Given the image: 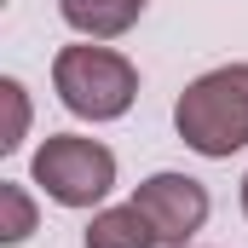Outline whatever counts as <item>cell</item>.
Wrapping results in <instances>:
<instances>
[{
	"label": "cell",
	"instance_id": "1",
	"mask_svg": "<svg viewBox=\"0 0 248 248\" xmlns=\"http://www.w3.org/2000/svg\"><path fill=\"white\" fill-rule=\"evenodd\" d=\"M173 127L208 162L237 156L248 144V63H225V69L196 75L173 104Z\"/></svg>",
	"mask_w": 248,
	"mask_h": 248
},
{
	"label": "cell",
	"instance_id": "2",
	"mask_svg": "<svg viewBox=\"0 0 248 248\" xmlns=\"http://www.w3.org/2000/svg\"><path fill=\"white\" fill-rule=\"evenodd\" d=\"M52 87L81 122H116L139 98V69L110 46H63L52 58Z\"/></svg>",
	"mask_w": 248,
	"mask_h": 248
},
{
	"label": "cell",
	"instance_id": "3",
	"mask_svg": "<svg viewBox=\"0 0 248 248\" xmlns=\"http://www.w3.org/2000/svg\"><path fill=\"white\" fill-rule=\"evenodd\" d=\"M35 185L46 190L58 208H93L104 202L116 185V156L98 144V139H81V133H52L35 162H29Z\"/></svg>",
	"mask_w": 248,
	"mask_h": 248
},
{
	"label": "cell",
	"instance_id": "4",
	"mask_svg": "<svg viewBox=\"0 0 248 248\" xmlns=\"http://www.w3.org/2000/svg\"><path fill=\"white\" fill-rule=\"evenodd\" d=\"M133 208L150 219V231L168 248H185L202 231V219H208V190L196 185L190 173H150L144 185L133 190Z\"/></svg>",
	"mask_w": 248,
	"mask_h": 248
},
{
	"label": "cell",
	"instance_id": "5",
	"mask_svg": "<svg viewBox=\"0 0 248 248\" xmlns=\"http://www.w3.org/2000/svg\"><path fill=\"white\" fill-rule=\"evenodd\" d=\"M63 23L75 29V35H87V41H116L127 35L133 23H139V12H144V0H58Z\"/></svg>",
	"mask_w": 248,
	"mask_h": 248
},
{
	"label": "cell",
	"instance_id": "6",
	"mask_svg": "<svg viewBox=\"0 0 248 248\" xmlns=\"http://www.w3.org/2000/svg\"><path fill=\"white\" fill-rule=\"evenodd\" d=\"M87 248H156L162 237L150 231V219L127 202V208H104V214H93V225H87Z\"/></svg>",
	"mask_w": 248,
	"mask_h": 248
},
{
	"label": "cell",
	"instance_id": "7",
	"mask_svg": "<svg viewBox=\"0 0 248 248\" xmlns=\"http://www.w3.org/2000/svg\"><path fill=\"white\" fill-rule=\"evenodd\" d=\"M35 231V202H29V190L23 185H0V243H23Z\"/></svg>",
	"mask_w": 248,
	"mask_h": 248
},
{
	"label": "cell",
	"instance_id": "8",
	"mask_svg": "<svg viewBox=\"0 0 248 248\" xmlns=\"http://www.w3.org/2000/svg\"><path fill=\"white\" fill-rule=\"evenodd\" d=\"M0 98H6V110H12V122H6V139H0V150H17L23 144V133H29V98H23V81H0Z\"/></svg>",
	"mask_w": 248,
	"mask_h": 248
},
{
	"label": "cell",
	"instance_id": "9",
	"mask_svg": "<svg viewBox=\"0 0 248 248\" xmlns=\"http://www.w3.org/2000/svg\"><path fill=\"white\" fill-rule=\"evenodd\" d=\"M243 214H248V179H243Z\"/></svg>",
	"mask_w": 248,
	"mask_h": 248
},
{
	"label": "cell",
	"instance_id": "10",
	"mask_svg": "<svg viewBox=\"0 0 248 248\" xmlns=\"http://www.w3.org/2000/svg\"><path fill=\"white\" fill-rule=\"evenodd\" d=\"M185 248H190V243H185Z\"/></svg>",
	"mask_w": 248,
	"mask_h": 248
}]
</instances>
